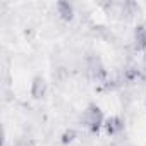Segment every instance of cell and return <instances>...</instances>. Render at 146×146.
Masks as SVG:
<instances>
[{"label": "cell", "instance_id": "cell-1", "mask_svg": "<svg viewBox=\"0 0 146 146\" xmlns=\"http://www.w3.org/2000/svg\"><path fill=\"white\" fill-rule=\"evenodd\" d=\"M81 124L88 129V132L98 134V132L103 129V124H105V117H103L102 108H100L96 103H90V105L83 110Z\"/></svg>", "mask_w": 146, "mask_h": 146}, {"label": "cell", "instance_id": "cell-2", "mask_svg": "<svg viewBox=\"0 0 146 146\" xmlns=\"http://www.w3.org/2000/svg\"><path fill=\"white\" fill-rule=\"evenodd\" d=\"M84 69H86V74L91 81L105 84L108 81V70L103 64V60L96 55V53H90L84 58Z\"/></svg>", "mask_w": 146, "mask_h": 146}, {"label": "cell", "instance_id": "cell-3", "mask_svg": "<svg viewBox=\"0 0 146 146\" xmlns=\"http://www.w3.org/2000/svg\"><path fill=\"white\" fill-rule=\"evenodd\" d=\"M122 131H124V120H122V117H119V115H110L108 119H105L103 132H105L108 137H115V136H119Z\"/></svg>", "mask_w": 146, "mask_h": 146}, {"label": "cell", "instance_id": "cell-4", "mask_svg": "<svg viewBox=\"0 0 146 146\" xmlns=\"http://www.w3.org/2000/svg\"><path fill=\"white\" fill-rule=\"evenodd\" d=\"M132 46L136 52H146V24H136L132 31Z\"/></svg>", "mask_w": 146, "mask_h": 146}, {"label": "cell", "instance_id": "cell-5", "mask_svg": "<svg viewBox=\"0 0 146 146\" xmlns=\"http://www.w3.org/2000/svg\"><path fill=\"white\" fill-rule=\"evenodd\" d=\"M29 93H31V96H33L35 100L45 98L46 93H48V84H46V81H45L41 76H35L33 81H31V86H29Z\"/></svg>", "mask_w": 146, "mask_h": 146}, {"label": "cell", "instance_id": "cell-6", "mask_svg": "<svg viewBox=\"0 0 146 146\" xmlns=\"http://www.w3.org/2000/svg\"><path fill=\"white\" fill-rule=\"evenodd\" d=\"M55 12L58 16V19L65 21V23H70L76 16V11H74V5L70 2H65V0H60V2L55 4Z\"/></svg>", "mask_w": 146, "mask_h": 146}, {"label": "cell", "instance_id": "cell-7", "mask_svg": "<svg viewBox=\"0 0 146 146\" xmlns=\"http://www.w3.org/2000/svg\"><path fill=\"white\" fill-rule=\"evenodd\" d=\"M137 81H141V69L139 67H134V65L125 67L124 72H122V83L136 84Z\"/></svg>", "mask_w": 146, "mask_h": 146}, {"label": "cell", "instance_id": "cell-8", "mask_svg": "<svg viewBox=\"0 0 146 146\" xmlns=\"http://www.w3.org/2000/svg\"><path fill=\"white\" fill-rule=\"evenodd\" d=\"M78 139V131L76 129H72V127H69V129H65L64 132H62V136H60V143L64 144V146H69V144H72Z\"/></svg>", "mask_w": 146, "mask_h": 146}]
</instances>
